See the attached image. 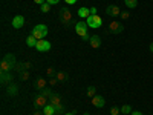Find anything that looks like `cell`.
Returning a JSON list of instances; mask_svg holds the SVG:
<instances>
[{"mask_svg":"<svg viewBox=\"0 0 153 115\" xmlns=\"http://www.w3.org/2000/svg\"><path fill=\"white\" fill-rule=\"evenodd\" d=\"M78 16L83 17V19H87L89 16H91V8H84V6H81V8L78 9Z\"/></svg>","mask_w":153,"mask_h":115,"instance_id":"cell-19","label":"cell"},{"mask_svg":"<svg viewBox=\"0 0 153 115\" xmlns=\"http://www.w3.org/2000/svg\"><path fill=\"white\" fill-rule=\"evenodd\" d=\"M120 111H121V108H118V106H113V108L110 109V114H112V115H120Z\"/></svg>","mask_w":153,"mask_h":115,"instance_id":"cell-32","label":"cell"},{"mask_svg":"<svg viewBox=\"0 0 153 115\" xmlns=\"http://www.w3.org/2000/svg\"><path fill=\"white\" fill-rule=\"evenodd\" d=\"M84 115H89V114H84Z\"/></svg>","mask_w":153,"mask_h":115,"instance_id":"cell-43","label":"cell"},{"mask_svg":"<svg viewBox=\"0 0 153 115\" xmlns=\"http://www.w3.org/2000/svg\"><path fill=\"white\" fill-rule=\"evenodd\" d=\"M95 95H97V87H95V86H89V87H87V97L94 98Z\"/></svg>","mask_w":153,"mask_h":115,"instance_id":"cell-24","label":"cell"},{"mask_svg":"<svg viewBox=\"0 0 153 115\" xmlns=\"http://www.w3.org/2000/svg\"><path fill=\"white\" fill-rule=\"evenodd\" d=\"M124 3H126V6L129 8V9H133L138 5V0H124Z\"/></svg>","mask_w":153,"mask_h":115,"instance_id":"cell-23","label":"cell"},{"mask_svg":"<svg viewBox=\"0 0 153 115\" xmlns=\"http://www.w3.org/2000/svg\"><path fill=\"white\" fill-rule=\"evenodd\" d=\"M92 105H94L95 108H104L106 100H104V97H101V95H95V97L92 98Z\"/></svg>","mask_w":153,"mask_h":115,"instance_id":"cell-12","label":"cell"},{"mask_svg":"<svg viewBox=\"0 0 153 115\" xmlns=\"http://www.w3.org/2000/svg\"><path fill=\"white\" fill-rule=\"evenodd\" d=\"M58 17H60V22H61L63 25H65V26H69V25H72V22H74V16H72V12H71V9H69V8H66V6H63V8L60 9Z\"/></svg>","mask_w":153,"mask_h":115,"instance_id":"cell-1","label":"cell"},{"mask_svg":"<svg viewBox=\"0 0 153 115\" xmlns=\"http://www.w3.org/2000/svg\"><path fill=\"white\" fill-rule=\"evenodd\" d=\"M49 103L52 105V106H58V105H61V97L58 95V94H52L49 97Z\"/></svg>","mask_w":153,"mask_h":115,"instance_id":"cell-15","label":"cell"},{"mask_svg":"<svg viewBox=\"0 0 153 115\" xmlns=\"http://www.w3.org/2000/svg\"><path fill=\"white\" fill-rule=\"evenodd\" d=\"M37 43H38V40H37V38H35L32 34H31L29 37H26V45H28L29 48H35Z\"/></svg>","mask_w":153,"mask_h":115,"instance_id":"cell-20","label":"cell"},{"mask_svg":"<svg viewBox=\"0 0 153 115\" xmlns=\"http://www.w3.org/2000/svg\"><path fill=\"white\" fill-rule=\"evenodd\" d=\"M14 68L11 66V63L6 60V58H3L2 60V63H0V72H9V71H12Z\"/></svg>","mask_w":153,"mask_h":115,"instance_id":"cell-13","label":"cell"},{"mask_svg":"<svg viewBox=\"0 0 153 115\" xmlns=\"http://www.w3.org/2000/svg\"><path fill=\"white\" fill-rule=\"evenodd\" d=\"M40 11L46 14V12H49V11H51V5H49L48 2H45L43 5H40Z\"/></svg>","mask_w":153,"mask_h":115,"instance_id":"cell-27","label":"cell"},{"mask_svg":"<svg viewBox=\"0 0 153 115\" xmlns=\"http://www.w3.org/2000/svg\"><path fill=\"white\" fill-rule=\"evenodd\" d=\"M86 23H87V26L89 28H101V25H103V20H101V17L97 14V16H89L86 19Z\"/></svg>","mask_w":153,"mask_h":115,"instance_id":"cell-4","label":"cell"},{"mask_svg":"<svg viewBox=\"0 0 153 115\" xmlns=\"http://www.w3.org/2000/svg\"><path fill=\"white\" fill-rule=\"evenodd\" d=\"M106 14L110 16V17H118V16L121 14V9H120L117 5H109V6L106 8Z\"/></svg>","mask_w":153,"mask_h":115,"instance_id":"cell-8","label":"cell"},{"mask_svg":"<svg viewBox=\"0 0 153 115\" xmlns=\"http://www.w3.org/2000/svg\"><path fill=\"white\" fill-rule=\"evenodd\" d=\"M19 75H20V78H22L23 81H26V80H29V71H23V72H20Z\"/></svg>","mask_w":153,"mask_h":115,"instance_id":"cell-29","label":"cell"},{"mask_svg":"<svg viewBox=\"0 0 153 115\" xmlns=\"http://www.w3.org/2000/svg\"><path fill=\"white\" fill-rule=\"evenodd\" d=\"M55 78H57L60 83H65V81H68V80H69V75H68L65 71H57Z\"/></svg>","mask_w":153,"mask_h":115,"instance_id":"cell-14","label":"cell"},{"mask_svg":"<svg viewBox=\"0 0 153 115\" xmlns=\"http://www.w3.org/2000/svg\"><path fill=\"white\" fill-rule=\"evenodd\" d=\"M65 115H75V111H72V112H68V114H65Z\"/></svg>","mask_w":153,"mask_h":115,"instance_id":"cell-41","label":"cell"},{"mask_svg":"<svg viewBox=\"0 0 153 115\" xmlns=\"http://www.w3.org/2000/svg\"><path fill=\"white\" fill-rule=\"evenodd\" d=\"M121 112L126 115V114H132V106L130 105H124V106H121Z\"/></svg>","mask_w":153,"mask_h":115,"instance_id":"cell-26","label":"cell"},{"mask_svg":"<svg viewBox=\"0 0 153 115\" xmlns=\"http://www.w3.org/2000/svg\"><path fill=\"white\" fill-rule=\"evenodd\" d=\"M66 3H69V5H74V3H76V0H65Z\"/></svg>","mask_w":153,"mask_h":115,"instance_id":"cell-39","label":"cell"},{"mask_svg":"<svg viewBox=\"0 0 153 115\" xmlns=\"http://www.w3.org/2000/svg\"><path fill=\"white\" fill-rule=\"evenodd\" d=\"M97 14H98V9H97L95 6H92V8H91V16H97Z\"/></svg>","mask_w":153,"mask_h":115,"instance_id":"cell-34","label":"cell"},{"mask_svg":"<svg viewBox=\"0 0 153 115\" xmlns=\"http://www.w3.org/2000/svg\"><path fill=\"white\" fill-rule=\"evenodd\" d=\"M25 63H26V69L29 71V69L32 68V63H31V61H25Z\"/></svg>","mask_w":153,"mask_h":115,"instance_id":"cell-36","label":"cell"},{"mask_svg":"<svg viewBox=\"0 0 153 115\" xmlns=\"http://www.w3.org/2000/svg\"><path fill=\"white\" fill-rule=\"evenodd\" d=\"M107 31L110 34H121L124 31V26H123V23H120V22H110L109 26H107Z\"/></svg>","mask_w":153,"mask_h":115,"instance_id":"cell-5","label":"cell"},{"mask_svg":"<svg viewBox=\"0 0 153 115\" xmlns=\"http://www.w3.org/2000/svg\"><path fill=\"white\" fill-rule=\"evenodd\" d=\"M55 115H65V106L63 105L55 106Z\"/></svg>","mask_w":153,"mask_h":115,"instance_id":"cell-28","label":"cell"},{"mask_svg":"<svg viewBox=\"0 0 153 115\" xmlns=\"http://www.w3.org/2000/svg\"><path fill=\"white\" fill-rule=\"evenodd\" d=\"M48 105V98L45 97V95H37L35 97V100H34V106H35V109H40V108H45Z\"/></svg>","mask_w":153,"mask_h":115,"instance_id":"cell-7","label":"cell"},{"mask_svg":"<svg viewBox=\"0 0 153 115\" xmlns=\"http://www.w3.org/2000/svg\"><path fill=\"white\" fill-rule=\"evenodd\" d=\"M149 48H150V51H152V52H153V42L150 43V46H149Z\"/></svg>","mask_w":153,"mask_h":115,"instance_id":"cell-42","label":"cell"},{"mask_svg":"<svg viewBox=\"0 0 153 115\" xmlns=\"http://www.w3.org/2000/svg\"><path fill=\"white\" fill-rule=\"evenodd\" d=\"M34 87L37 89V91H43V89L46 87V80H45V78H38V80L34 83Z\"/></svg>","mask_w":153,"mask_h":115,"instance_id":"cell-17","label":"cell"},{"mask_svg":"<svg viewBox=\"0 0 153 115\" xmlns=\"http://www.w3.org/2000/svg\"><path fill=\"white\" fill-rule=\"evenodd\" d=\"M58 83H60V81L55 78V77H52V78L49 80V84H52V86H55V84H58Z\"/></svg>","mask_w":153,"mask_h":115,"instance_id":"cell-33","label":"cell"},{"mask_svg":"<svg viewBox=\"0 0 153 115\" xmlns=\"http://www.w3.org/2000/svg\"><path fill=\"white\" fill-rule=\"evenodd\" d=\"M5 58H6V60L11 63V66H12V68H16V65H17V60H16V55H14V54H6V55H5Z\"/></svg>","mask_w":153,"mask_h":115,"instance_id":"cell-21","label":"cell"},{"mask_svg":"<svg viewBox=\"0 0 153 115\" xmlns=\"http://www.w3.org/2000/svg\"><path fill=\"white\" fill-rule=\"evenodd\" d=\"M40 94H42V95H45L46 98H49V97L52 95L54 92H52V89H51V87H45L43 91H40Z\"/></svg>","mask_w":153,"mask_h":115,"instance_id":"cell-25","label":"cell"},{"mask_svg":"<svg viewBox=\"0 0 153 115\" xmlns=\"http://www.w3.org/2000/svg\"><path fill=\"white\" fill-rule=\"evenodd\" d=\"M43 114H45V115H55V106H52L51 103H48V105L43 108Z\"/></svg>","mask_w":153,"mask_h":115,"instance_id":"cell-18","label":"cell"},{"mask_svg":"<svg viewBox=\"0 0 153 115\" xmlns=\"http://www.w3.org/2000/svg\"><path fill=\"white\" fill-rule=\"evenodd\" d=\"M37 40H43V38H46L48 35V26L46 25H35V26L32 28V32H31Z\"/></svg>","mask_w":153,"mask_h":115,"instance_id":"cell-3","label":"cell"},{"mask_svg":"<svg viewBox=\"0 0 153 115\" xmlns=\"http://www.w3.org/2000/svg\"><path fill=\"white\" fill-rule=\"evenodd\" d=\"M120 17H121L123 20H127V19L130 17V12H129V11H121V14H120Z\"/></svg>","mask_w":153,"mask_h":115,"instance_id":"cell-31","label":"cell"},{"mask_svg":"<svg viewBox=\"0 0 153 115\" xmlns=\"http://www.w3.org/2000/svg\"><path fill=\"white\" fill-rule=\"evenodd\" d=\"M87 23L86 22H76V25H75V31H76V34H78L80 37H83V40L84 42H89L91 40V35L87 34Z\"/></svg>","mask_w":153,"mask_h":115,"instance_id":"cell-2","label":"cell"},{"mask_svg":"<svg viewBox=\"0 0 153 115\" xmlns=\"http://www.w3.org/2000/svg\"><path fill=\"white\" fill-rule=\"evenodd\" d=\"M132 115H144V114H143V112H139V111H133Z\"/></svg>","mask_w":153,"mask_h":115,"instance_id":"cell-40","label":"cell"},{"mask_svg":"<svg viewBox=\"0 0 153 115\" xmlns=\"http://www.w3.org/2000/svg\"><path fill=\"white\" fill-rule=\"evenodd\" d=\"M46 2H48L49 5H58V2H60V0H46Z\"/></svg>","mask_w":153,"mask_h":115,"instance_id":"cell-35","label":"cell"},{"mask_svg":"<svg viewBox=\"0 0 153 115\" xmlns=\"http://www.w3.org/2000/svg\"><path fill=\"white\" fill-rule=\"evenodd\" d=\"M32 115H45V114H43V111L40 112V111L37 109V111H34V114H32Z\"/></svg>","mask_w":153,"mask_h":115,"instance_id":"cell-37","label":"cell"},{"mask_svg":"<svg viewBox=\"0 0 153 115\" xmlns=\"http://www.w3.org/2000/svg\"><path fill=\"white\" fill-rule=\"evenodd\" d=\"M46 0H34V3H38V5H43Z\"/></svg>","mask_w":153,"mask_h":115,"instance_id":"cell-38","label":"cell"},{"mask_svg":"<svg viewBox=\"0 0 153 115\" xmlns=\"http://www.w3.org/2000/svg\"><path fill=\"white\" fill-rule=\"evenodd\" d=\"M23 25H25V17L23 16H16L14 19H12V28L20 29Z\"/></svg>","mask_w":153,"mask_h":115,"instance_id":"cell-11","label":"cell"},{"mask_svg":"<svg viewBox=\"0 0 153 115\" xmlns=\"http://www.w3.org/2000/svg\"><path fill=\"white\" fill-rule=\"evenodd\" d=\"M46 74H48L49 77H55V74H57V71H55V69H54L52 66H51V68H48V69H46Z\"/></svg>","mask_w":153,"mask_h":115,"instance_id":"cell-30","label":"cell"},{"mask_svg":"<svg viewBox=\"0 0 153 115\" xmlns=\"http://www.w3.org/2000/svg\"><path fill=\"white\" fill-rule=\"evenodd\" d=\"M6 94H8L9 97H16V95L19 94V86H17L16 83H9V84L6 86Z\"/></svg>","mask_w":153,"mask_h":115,"instance_id":"cell-10","label":"cell"},{"mask_svg":"<svg viewBox=\"0 0 153 115\" xmlns=\"http://www.w3.org/2000/svg\"><path fill=\"white\" fill-rule=\"evenodd\" d=\"M14 69H16L19 74H20V72H23V71H28V69H26V63H25V61H20V63H17Z\"/></svg>","mask_w":153,"mask_h":115,"instance_id":"cell-22","label":"cell"},{"mask_svg":"<svg viewBox=\"0 0 153 115\" xmlns=\"http://www.w3.org/2000/svg\"><path fill=\"white\" fill-rule=\"evenodd\" d=\"M12 80H14V75L11 72H2L0 74V81H2V84L8 86L9 83H12Z\"/></svg>","mask_w":153,"mask_h":115,"instance_id":"cell-9","label":"cell"},{"mask_svg":"<svg viewBox=\"0 0 153 115\" xmlns=\"http://www.w3.org/2000/svg\"><path fill=\"white\" fill-rule=\"evenodd\" d=\"M89 43H91V46L92 48H100L101 46V38L98 37V35H91V40H89Z\"/></svg>","mask_w":153,"mask_h":115,"instance_id":"cell-16","label":"cell"},{"mask_svg":"<svg viewBox=\"0 0 153 115\" xmlns=\"http://www.w3.org/2000/svg\"><path fill=\"white\" fill-rule=\"evenodd\" d=\"M35 49L38 51V52H46V51H49V49H51V43L46 40V38H43V40H38V43H37Z\"/></svg>","mask_w":153,"mask_h":115,"instance_id":"cell-6","label":"cell"}]
</instances>
